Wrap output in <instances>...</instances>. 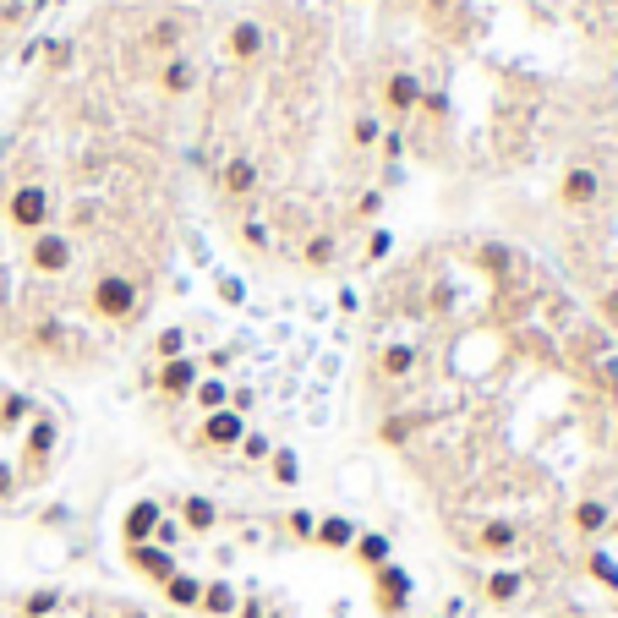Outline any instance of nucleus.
<instances>
[{
    "mask_svg": "<svg viewBox=\"0 0 618 618\" xmlns=\"http://www.w3.org/2000/svg\"><path fill=\"white\" fill-rule=\"evenodd\" d=\"M154 383H159L165 394H176V400H181V394H192V389H197V361H186V356H176V361H159Z\"/></svg>",
    "mask_w": 618,
    "mask_h": 618,
    "instance_id": "9b49d317",
    "label": "nucleus"
},
{
    "mask_svg": "<svg viewBox=\"0 0 618 618\" xmlns=\"http://www.w3.org/2000/svg\"><path fill=\"white\" fill-rule=\"evenodd\" d=\"M192 17L197 11H165V17L154 22V28L137 39V50L143 55H159V61H170V55H181V39L192 33Z\"/></svg>",
    "mask_w": 618,
    "mask_h": 618,
    "instance_id": "7ed1b4c3",
    "label": "nucleus"
},
{
    "mask_svg": "<svg viewBox=\"0 0 618 618\" xmlns=\"http://www.w3.org/2000/svg\"><path fill=\"white\" fill-rule=\"evenodd\" d=\"M411 367H416V351H411V345H389V351H378V378L400 383V378H411Z\"/></svg>",
    "mask_w": 618,
    "mask_h": 618,
    "instance_id": "ddd939ff",
    "label": "nucleus"
},
{
    "mask_svg": "<svg viewBox=\"0 0 618 618\" xmlns=\"http://www.w3.org/2000/svg\"><path fill=\"white\" fill-rule=\"evenodd\" d=\"M154 351H159V361H176V356L186 351V334H181V329H165V334L154 340Z\"/></svg>",
    "mask_w": 618,
    "mask_h": 618,
    "instance_id": "6ab92c4d",
    "label": "nucleus"
},
{
    "mask_svg": "<svg viewBox=\"0 0 618 618\" xmlns=\"http://www.w3.org/2000/svg\"><path fill=\"white\" fill-rule=\"evenodd\" d=\"M44 55H50V66H66V55H72V44H61V39H55V44H44Z\"/></svg>",
    "mask_w": 618,
    "mask_h": 618,
    "instance_id": "cd10ccee",
    "label": "nucleus"
},
{
    "mask_svg": "<svg viewBox=\"0 0 618 618\" xmlns=\"http://www.w3.org/2000/svg\"><path fill=\"white\" fill-rule=\"evenodd\" d=\"M312 536H318L323 547H351L356 526H351V520H323V526H312Z\"/></svg>",
    "mask_w": 618,
    "mask_h": 618,
    "instance_id": "dca6fc26",
    "label": "nucleus"
},
{
    "mask_svg": "<svg viewBox=\"0 0 618 618\" xmlns=\"http://www.w3.org/2000/svg\"><path fill=\"white\" fill-rule=\"evenodd\" d=\"M400 148H405V137H400V132L383 137V154H389V159H400Z\"/></svg>",
    "mask_w": 618,
    "mask_h": 618,
    "instance_id": "c756f323",
    "label": "nucleus"
},
{
    "mask_svg": "<svg viewBox=\"0 0 618 618\" xmlns=\"http://www.w3.org/2000/svg\"><path fill=\"white\" fill-rule=\"evenodd\" d=\"M608 531H618V515H613V526H608Z\"/></svg>",
    "mask_w": 618,
    "mask_h": 618,
    "instance_id": "7c9ffc66",
    "label": "nucleus"
},
{
    "mask_svg": "<svg viewBox=\"0 0 618 618\" xmlns=\"http://www.w3.org/2000/svg\"><path fill=\"white\" fill-rule=\"evenodd\" d=\"M247 438V427H241V411H208L203 416V443L208 449H230V443Z\"/></svg>",
    "mask_w": 618,
    "mask_h": 618,
    "instance_id": "9d476101",
    "label": "nucleus"
},
{
    "mask_svg": "<svg viewBox=\"0 0 618 618\" xmlns=\"http://www.w3.org/2000/svg\"><path fill=\"white\" fill-rule=\"evenodd\" d=\"M197 405H203V411H219V405H225V383H197Z\"/></svg>",
    "mask_w": 618,
    "mask_h": 618,
    "instance_id": "aec40b11",
    "label": "nucleus"
},
{
    "mask_svg": "<svg viewBox=\"0 0 618 618\" xmlns=\"http://www.w3.org/2000/svg\"><path fill=\"white\" fill-rule=\"evenodd\" d=\"M50 208H55L50 186H44V181H22V186H11V192H6V225L22 230V236H39V230H50Z\"/></svg>",
    "mask_w": 618,
    "mask_h": 618,
    "instance_id": "f257e3e1",
    "label": "nucleus"
},
{
    "mask_svg": "<svg viewBox=\"0 0 618 618\" xmlns=\"http://www.w3.org/2000/svg\"><path fill=\"white\" fill-rule=\"evenodd\" d=\"M72 236H61V230H39V236H28V268L33 274H66L72 268Z\"/></svg>",
    "mask_w": 618,
    "mask_h": 618,
    "instance_id": "20e7f679",
    "label": "nucleus"
},
{
    "mask_svg": "<svg viewBox=\"0 0 618 618\" xmlns=\"http://www.w3.org/2000/svg\"><path fill=\"white\" fill-rule=\"evenodd\" d=\"M378 208H383V192H367V197H361V203H356V214H361V219H372V214H378Z\"/></svg>",
    "mask_w": 618,
    "mask_h": 618,
    "instance_id": "a878e982",
    "label": "nucleus"
},
{
    "mask_svg": "<svg viewBox=\"0 0 618 618\" xmlns=\"http://www.w3.org/2000/svg\"><path fill=\"white\" fill-rule=\"evenodd\" d=\"M263 50H268V33H263L258 17H236V22H230V33H225V55H230V61H258Z\"/></svg>",
    "mask_w": 618,
    "mask_h": 618,
    "instance_id": "423d86ee",
    "label": "nucleus"
},
{
    "mask_svg": "<svg viewBox=\"0 0 618 618\" xmlns=\"http://www.w3.org/2000/svg\"><path fill=\"white\" fill-rule=\"evenodd\" d=\"M296 471H301L296 454H274V476H279V482H296Z\"/></svg>",
    "mask_w": 618,
    "mask_h": 618,
    "instance_id": "393cba45",
    "label": "nucleus"
},
{
    "mask_svg": "<svg viewBox=\"0 0 618 618\" xmlns=\"http://www.w3.org/2000/svg\"><path fill=\"white\" fill-rule=\"evenodd\" d=\"M154 526H159V504H154V498H143V504L126 515V536H132V542H143V536L154 531Z\"/></svg>",
    "mask_w": 618,
    "mask_h": 618,
    "instance_id": "4468645a",
    "label": "nucleus"
},
{
    "mask_svg": "<svg viewBox=\"0 0 618 618\" xmlns=\"http://www.w3.org/2000/svg\"><path fill=\"white\" fill-rule=\"evenodd\" d=\"M334 252H340V241H334V236H312L307 247H301V258H307V268H329Z\"/></svg>",
    "mask_w": 618,
    "mask_h": 618,
    "instance_id": "f3484780",
    "label": "nucleus"
},
{
    "mask_svg": "<svg viewBox=\"0 0 618 618\" xmlns=\"http://www.w3.org/2000/svg\"><path fill=\"white\" fill-rule=\"evenodd\" d=\"M602 197V176L591 165H569L564 181H558V203L564 208H591Z\"/></svg>",
    "mask_w": 618,
    "mask_h": 618,
    "instance_id": "39448f33",
    "label": "nucleus"
},
{
    "mask_svg": "<svg viewBox=\"0 0 618 618\" xmlns=\"http://www.w3.org/2000/svg\"><path fill=\"white\" fill-rule=\"evenodd\" d=\"M586 569H591V580H602V586H608V591H618V564H613L608 553H602V547L586 558Z\"/></svg>",
    "mask_w": 618,
    "mask_h": 618,
    "instance_id": "a211bd4d",
    "label": "nucleus"
},
{
    "mask_svg": "<svg viewBox=\"0 0 618 618\" xmlns=\"http://www.w3.org/2000/svg\"><path fill=\"white\" fill-rule=\"evenodd\" d=\"M203 83V72H197L192 55H170V61H159V88L170 93V99H181V93H192Z\"/></svg>",
    "mask_w": 618,
    "mask_h": 618,
    "instance_id": "6e6552de",
    "label": "nucleus"
},
{
    "mask_svg": "<svg viewBox=\"0 0 618 618\" xmlns=\"http://www.w3.org/2000/svg\"><path fill=\"white\" fill-rule=\"evenodd\" d=\"M443 104H449L443 93H422V104H416V110H422V115H443Z\"/></svg>",
    "mask_w": 618,
    "mask_h": 618,
    "instance_id": "bb28decb",
    "label": "nucleus"
},
{
    "mask_svg": "<svg viewBox=\"0 0 618 618\" xmlns=\"http://www.w3.org/2000/svg\"><path fill=\"white\" fill-rule=\"evenodd\" d=\"M351 137H356L361 148H372L383 132H378V121H372V115H356V121H351Z\"/></svg>",
    "mask_w": 618,
    "mask_h": 618,
    "instance_id": "412c9836",
    "label": "nucleus"
},
{
    "mask_svg": "<svg viewBox=\"0 0 618 618\" xmlns=\"http://www.w3.org/2000/svg\"><path fill=\"white\" fill-rule=\"evenodd\" d=\"M241 241H247L252 252H263L268 247V225H258V219H252V225H241Z\"/></svg>",
    "mask_w": 618,
    "mask_h": 618,
    "instance_id": "5701e85b",
    "label": "nucleus"
},
{
    "mask_svg": "<svg viewBox=\"0 0 618 618\" xmlns=\"http://www.w3.org/2000/svg\"><path fill=\"white\" fill-rule=\"evenodd\" d=\"M416 104H422V77L416 72H389L383 77V110L389 115H416Z\"/></svg>",
    "mask_w": 618,
    "mask_h": 618,
    "instance_id": "0eeeda50",
    "label": "nucleus"
},
{
    "mask_svg": "<svg viewBox=\"0 0 618 618\" xmlns=\"http://www.w3.org/2000/svg\"><path fill=\"white\" fill-rule=\"evenodd\" d=\"M219 192L225 197H252L258 192V165H252L247 154L225 159V165H219Z\"/></svg>",
    "mask_w": 618,
    "mask_h": 618,
    "instance_id": "1a4fd4ad",
    "label": "nucleus"
},
{
    "mask_svg": "<svg viewBox=\"0 0 618 618\" xmlns=\"http://www.w3.org/2000/svg\"><path fill=\"white\" fill-rule=\"evenodd\" d=\"M608 526H613V509L602 504V498H580L575 504V531L580 536H602Z\"/></svg>",
    "mask_w": 618,
    "mask_h": 618,
    "instance_id": "f8f14e48",
    "label": "nucleus"
},
{
    "mask_svg": "<svg viewBox=\"0 0 618 618\" xmlns=\"http://www.w3.org/2000/svg\"><path fill=\"white\" fill-rule=\"evenodd\" d=\"M11 487H17V476H11V465L0 460V498H11Z\"/></svg>",
    "mask_w": 618,
    "mask_h": 618,
    "instance_id": "c85d7f7f",
    "label": "nucleus"
},
{
    "mask_svg": "<svg viewBox=\"0 0 618 618\" xmlns=\"http://www.w3.org/2000/svg\"><path fill=\"white\" fill-rule=\"evenodd\" d=\"M389 247H394V236H389V230H372V241H367V258H389Z\"/></svg>",
    "mask_w": 618,
    "mask_h": 618,
    "instance_id": "b1692460",
    "label": "nucleus"
},
{
    "mask_svg": "<svg viewBox=\"0 0 618 618\" xmlns=\"http://www.w3.org/2000/svg\"><path fill=\"white\" fill-rule=\"evenodd\" d=\"M88 312H93V318H104V323L137 318V279L99 274V279H93V290H88Z\"/></svg>",
    "mask_w": 618,
    "mask_h": 618,
    "instance_id": "f03ea898",
    "label": "nucleus"
},
{
    "mask_svg": "<svg viewBox=\"0 0 618 618\" xmlns=\"http://www.w3.org/2000/svg\"><path fill=\"white\" fill-rule=\"evenodd\" d=\"M597 312H602V323H608V329H618V290H602Z\"/></svg>",
    "mask_w": 618,
    "mask_h": 618,
    "instance_id": "4be33fe9",
    "label": "nucleus"
},
{
    "mask_svg": "<svg viewBox=\"0 0 618 618\" xmlns=\"http://www.w3.org/2000/svg\"><path fill=\"white\" fill-rule=\"evenodd\" d=\"M181 520H186L192 531H208V526L219 520V509L208 504V498H181Z\"/></svg>",
    "mask_w": 618,
    "mask_h": 618,
    "instance_id": "2eb2a0df",
    "label": "nucleus"
}]
</instances>
